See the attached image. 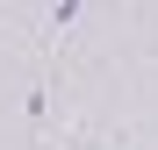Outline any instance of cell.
Here are the masks:
<instances>
[{
  "label": "cell",
  "mask_w": 158,
  "mask_h": 150,
  "mask_svg": "<svg viewBox=\"0 0 158 150\" xmlns=\"http://www.w3.org/2000/svg\"><path fill=\"white\" fill-rule=\"evenodd\" d=\"M65 150H129V143H122V136H86V129H72Z\"/></svg>",
  "instance_id": "obj_1"
}]
</instances>
